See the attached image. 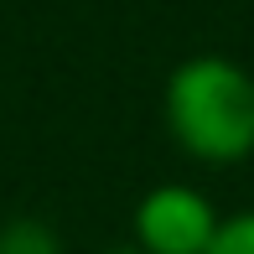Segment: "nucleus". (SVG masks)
<instances>
[{"mask_svg": "<svg viewBox=\"0 0 254 254\" xmlns=\"http://www.w3.org/2000/svg\"><path fill=\"white\" fill-rule=\"evenodd\" d=\"M218 223V202L192 182H156L130 218V244L140 254H207Z\"/></svg>", "mask_w": 254, "mask_h": 254, "instance_id": "nucleus-2", "label": "nucleus"}, {"mask_svg": "<svg viewBox=\"0 0 254 254\" xmlns=\"http://www.w3.org/2000/svg\"><path fill=\"white\" fill-rule=\"evenodd\" d=\"M99 254H140L135 244H109V249H99Z\"/></svg>", "mask_w": 254, "mask_h": 254, "instance_id": "nucleus-5", "label": "nucleus"}, {"mask_svg": "<svg viewBox=\"0 0 254 254\" xmlns=\"http://www.w3.org/2000/svg\"><path fill=\"white\" fill-rule=\"evenodd\" d=\"M207 254H254V207H239V213H223Z\"/></svg>", "mask_w": 254, "mask_h": 254, "instance_id": "nucleus-4", "label": "nucleus"}, {"mask_svg": "<svg viewBox=\"0 0 254 254\" xmlns=\"http://www.w3.org/2000/svg\"><path fill=\"white\" fill-rule=\"evenodd\" d=\"M166 140L197 166H239L254 156V73L223 52L182 57L161 83Z\"/></svg>", "mask_w": 254, "mask_h": 254, "instance_id": "nucleus-1", "label": "nucleus"}, {"mask_svg": "<svg viewBox=\"0 0 254 254\" xmlns=\"http://www.w3.org/2000/svg\"><path fill=\"white\" fill-rule=\"evenodd\" d=\"M0 254H67L63 234L47 218H5L0 223Z\"/></svg>", "mask_w": 254, "mask_h": 254, "instance_id": "nucleus-3", "label": "nucleus"}]
</instances>
